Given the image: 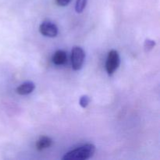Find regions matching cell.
<instances>
[{"label":"cell","instance_id":"6da1fadb","mask_svg":"<svg viewBox=\"0 0 160 160\" xmlns=\"http://www.w3.org/2000/svg\"><path fill=\"white\" fill-rule=\"evenodd\" d=\"M95 152V146L92 144H86L67 152L62 157L63 160H85L90 159Z\"/></svg>","mask_w":160,"mask_h":160},{"label":"cell","instance_id":"7a4b0ae2","mask_svg":"<svg viewBox=\"0 0 160 160\" xmlns=\"http://www.w3.org/2000/svg\"><path fill=\"white\" fill-rule=\"evenodd\" d=\"M120 59L118 52L116 50H111L108 54L107 59H106V68L107 73L109 75H112L120 66Z\"/></svg>","mask_w":160,"mask_h":160},{"label":"cell","instance_id":"3957f363","mask_svg":"<svg viewBox=\"0 0 160 160\" xmlns=\"http://www.w3.org/2000/svg\"><path fill=\"white\" fill-rule=\"evenodd\" d=\"M85 54L81 47L75 46L72 49L71 63L72 67L74 70H79L82 67L84 61Z\"/></svg>","mask_w":160,"mask_h":160},{"label":"cell","instance_id":"277c9868","mask_svg":"<svg viewBox=\"0 0 160 160\" xmlns=\"http://www.w3.org/2000/svg\"><path fill=\"white\" fill-rule=\"evenodd\" d=\"M39 31L45 37L54 38L58 34V28L52 22L44 21L39 26Z\"/></svg>","mask_w":160,"mask_h":160},{"label":"cell","instance_id":"5b68a950","mask_svg":"<svg viewBox=\"0 0 160 160\" xmlns=\"http://www.w3.org/2000/svg\"><path fill=\"white\" fill-rule=\"evenodd\" d=\"M34 88H35V85H34V83L31 82V81H27V82L20 84L17 88L16 92L20 95H26L28 94H31L34 91Z\"/></svg>","mask_w":160,"mask_h":160},{"label":"cell","instance_id":"8992f818","mask_svg":"<svg viewBox=\"0 0 160 160\" xmlns=\"http://www.w3.org/2000/svg\"><path fill=\"white\" fill-rule=\"evenodd\" d=\"M52 144V140L48 136H42L36 142V148L38 151L49 148Z\"/></svg>","mask_w":160,"mask_h":160},{"label":"cell","instance_id":"52a82bcc","mask_svg":"<svg viewBox=\"0 0 160 160\" xmlns=\"http://www.w3.org/2000/svg\"><path fill=\"white\" fill-rule=\"evenodd\" d=\"M67 56L66 52L62 51V50H58L55 52L54 56L52 57V62H54L56 65L60 66L63 65L66 62H67Z\"/></svg>","mask_w":160,"mask_h":160},{"label":"cell","instance_id":"ba28073f","mask_svg":"<svg viewBox=\"0 0 160 160\" xmlns=\"http://www.w3.org/2000/svg\"><path fill=\"white\" fill-rule=\"evenodd\" d=\"M88 0H77L76 6H75V10L78 13H81L85 8L87 5Z\"/></svg>","mask_w":160,"mask_h":160},{"label":"cell","instance_id":"9c48e42d","mask_svg":"<svg viewBox=\"0 0 160 160\" xmlns=\"http://www.w3.org/2000/svg\"><path fill=\"white\" fill-rule=\"evenodd\" d=\"M156 45V42L155 41L151 40V39H146L145 42V44H144V48H145V51L146 52L151 51L154 46Z\"/></svg>","mask_w":160,"mask_h":160},{"label":"cell","instance_id":"30bf717a","mask_svg":"<svg viewBox=\"0 0 160 160\" xmlns=\"http://www.w3.org/2000/svg\"><path fill=\"white\" fill-rule=\"evenodd\" d=\"M80 106L82 108H86L90 102V98L88 95H82L80 98Z\"/></svg>","mask_w":160,"mask_h":160},{"label":"cell","instance_id":"8fae6325","mask_svg":"<svg viewBox=\"0 0 160 160\" xmlns=\"http://www.w3.org/2000/svg\"><path fill=\"white\" fill-rule=\"evenodd\" d=\"M57 4L60 6H66L70 2L71 0H56Z\"/></svg>","mask_w":160,"mask_h":160}]
</instances>
